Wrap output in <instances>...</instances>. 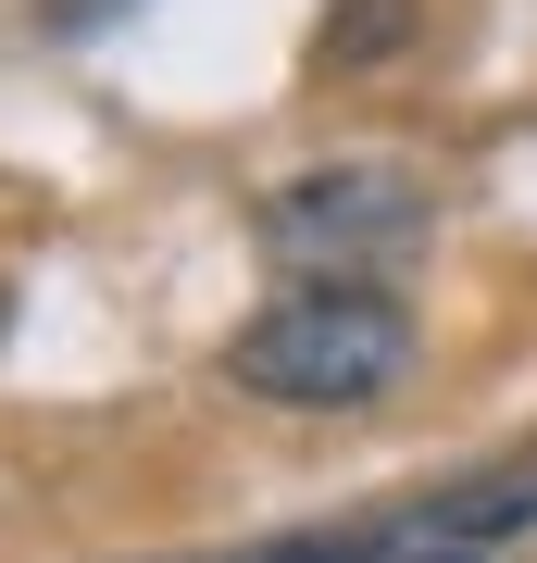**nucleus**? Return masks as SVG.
Instances as JSON below:
<instances>
[{
	"label": "nucleus",
	"mask_w": 537,
	"mask_h": 563,
	"mask_svg": "<svg viewBox=\"0 0 537 563\" xmlns=\"http://www.w3.org/2000/svg\"><path fill=\"white\" fill-rule=\"evenodd\" d=\"M413 25H425V0H325V25H313V76H376V63L413 51Z\"/></svg>",
	"instance_id": "7ed1b4c3"
},
{
	"label": "nucleus",
	"mask_w": 537,
	"mask_h": 563,
	"mask_svg": "<svg viewBox=\"0 0 537 563\" xmlns=\"http://www.w3.org/2000/svg\"><path fill=\"white\" fill-rule=\"evenodd\" d=\"M413 351H425V325L400 313L388 288L313 276V288L262 301L238 339H225V376H238L250 401H276V413H362V401H388V388L413 376Z\"/></svg>",
	"instance_id": "f257e3e1"
},
{
	"label": "nucleus",
	"mask_w": 537,
	"mask_h": 563,
	"mask_svg": "<svg viewBox=\"0 0 537 563\" xmlns=\"http://www.w3.org/2000/svg\"><path fill=\"white\" fill-rule=\"evenodd\" d=\"M438 225V201H425L400 163H313V176H288L276 201H262V251L300 263V276H376V263H400Z\"/></svg>",
	"instance_id": "f03ea898"
}]
</instances>
